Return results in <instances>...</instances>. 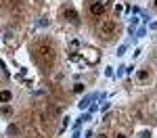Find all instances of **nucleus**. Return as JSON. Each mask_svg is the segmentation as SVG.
Listing matches in <instances>:
<instances>
[{
  "label": "nucleus",
  "instance_id": "16",
  "mask_svg": "<svg viewBox=\"0 0 157 138\" xmlns=\"http://www.w3.org/2000/svg\"><path fill=\"white\" fill-rule=\"evenodd\" d=\"M97 138H107V136H105V134H101V136H97Z\"/></svg>",
  "mask_w": 157,
  "mask_h": 138
},
{
  "label": "nucleus",
  "instance_id": "6",
  "mask_svg": "<svg viewBox=\"0 0 157 138\" xmlns=\"http://www.w3.org/2000/svg\"><path fill=\"white\" fill-rule=\"evenodd\" d=\"M136 77H138L140 82H147V80H149V71H147V69H140V71L136 73Z\"/></svg>",
  "mask_w": 157,
  "mask_h": 138
},
{
  "label": "nucleus",
  "instance_id": "13",
  "mask_svg": "<svg viewBox=\"0 0 157 138\" xmlns=\"http://www.w3.org/2000/svg\"><path fill=\"white\" fill-rule=\"evenodd\" d=\"M121 11H124V6H121V4H117V6H115V15H120Z\"/></svg>",
  "mask_w": 157,
  "mask_h": 138
},
{
  "label": "nucleus",
  "instance_id": "9",
  "mask_svg": "<svg viewBox=\"0 0 157 138\" xmlns=\"http://www.w3.org/2000/svg\"><path fill=\"white\" fill-rule=\"evenodd\" d=\"M73 92H78V94H80V92H84V84H82V82L73 84Z\"/></svg>",
  "mask_w": 157,
  "mask_h": 138
},
{
  "label": "nucleus",
  "instance_id": "11",
  "mask_svg": "<svg viewBox=\"0 0 157 138\" xmlns=\"http://www.w3.org/2000/svg\"><path fill=\"white\" fill-rule=\"evenodd\" d=\"M105 75L111 77V75H113V67H107V69H105Z\"/></svg>",
  "mask_w": 157,
  "mask_h": 138
},
{
  "label": "nucleus",
  "instance_id": "2",
  "mask_svg": "<svg viewBox=\"0 0 157 138\" xmlns=\"http://www.w3.org/2000/svg\"><path fill=\"white\" fill-rule=\"evenodd\" d=\"M107 6H103V4H98V2H90V13L94 15V17H101L103 13H105Z\"/></svg>",
  "mask_w": 157,
  "mask_h": 138
},
{
  "label": "nucleus",
  "instance_id": "1",
  "mask_svg": "<svg viewBox=\"0 0 157 138\" xmlns=\"http://www.w3.org/2000/svg\"><path fill=\"white\" fill-rule=\"evenodd\" d=\"M34 52H36L38 63H40V65H44V67L52 65V61H55V48L50 46L48 42H40V44H36Z\"/></svg>",
  "mask_w": 157,
  "mask_h": 138
},
{
  "label": "nucleus",
  "instance_id": "10",
  "mask_svg": "<svg viewBox=\"0 0 157 138\" xmlns=\"http://www.w3.org/2000/svg\"><path fill=\"white\" fill-rule=\"evenodd\" d=\"M69 48H71V50L80 48V42H78V40H71V42H69Z\"/></svg>",
  "mask_w": 157,
  "mask_h": 138
},
{
  "label": "nucleus",
  "instance_id": "3",
  "mask_svg": "<svg viewBox=\"0 0 157 138\" xmlns=\"http://www.w3.org/2000/svg\"><path fill=\"white\" fill-rule=\"evenodd\" d=\"M65 17H67V19H69V23H73V25L80 23V17H78V13L73 11V9H67V11H65Z\"/></svg>",
  "mask_w": 157,
  "mask_h": 138
},
{
  "label": "nucleus",
  "instance_id": "8",
  "mask_svg": "<svg viewBox=\"0 0 157 138\" xmlns=\"http://www.w3.org/2000/svg\"><path fill=\"white\" fill-rule=\"evenodd\" d=\"M0 113H2V115H6V117H9V115H13V109H11V107H9V105H4V107H2V109H0Z\"/></svg>",
  "mask_w": 157,
  "mask_h": 138
},
{
  "label": "nucleus",
  "instance_id": "4",
  "mask_svg": "<svg viewBox=\"0 0 157 138\" xmlns=\"http://www.w3.org/2000/svg\"><path fill=\"white\" fill-rule=\"evenodd\" d=\"M113 29H115V23H113V21H105V23H101V32H103V34H113Z\"/></svg>",
  "mask_w": 157,
  "mask_h": 138
},
{
  "label": "nucleus",
  "instance_id": "5",
  "mask_svg": "<svg viewBox=\"0 0 157 138\" xmlns=\"http://www.w3.org/2000/svg\"><path fill=\"white\" fill-rule=\"evenodd\" d=\"M11 99H13V94L9 92V90H2V92H0V103H4V105H6Z\"/></svg>",
  "mask_w": 157,
  "mask_h": 138
},
{
  "label": "nucleus",
  "instance_id": "17",
  "mask_svg": "<svg viewBox=\"0 0 157 138\" xmlns=\"http://www.w3.org/2000/svg\"><path fill=\"white\" fill-rule=\"evenodd\" d=\"M155 6H157V0H155Z\"/></svg>",
  "mask_w": 157,
  "mask_h": 138
},
{
  "label": "nucleus",
  "instance_id": "14",
  "mask_svg": "<svg viewBox=\"0 0 157 138\" xmlns=\"http://www.w3.org/2000/svg\"><path fill=\"white\" fill-rule=\"evenodd\" d=\"M92 2H98V4H103V6H107L109 0H92Z\"/></svg>",
  "mask_w": 157,
  "mask_h": 138
},
{
  "label": "nucleus",
  "instance_id": "7",
  "mask_svg": "<svg viewBox=\"0 0 157 138\" xmlns=\"http://www.w3.org/2000/svg\"><path fill=\"white\" fill-rule=\"evenodd\" d=\"M90 99H92V96H86V99L82 100V103H78V107H80V109H82V111H84L86 107H88V103H90Z\"/></svg>",
  "mask_w": 157,
  "mask_h": 138
},
{
  "label": "nucleus",
  "instance_id": "12",
  "mask_svg": "<svg viewBox=\"0 0 157 138\" xmlns=\"http://www.w3.org/2000/svg\"><path fill=\"white\" fill-rule=\"evenodd\" d=\"M9 134H17V125H9Z\"/></svg>",
  "mask_w": 157,
  "mask_h": 138
},
{
  "label": "nucleus",
  "instance_id": "15",
  "mask_svg": "<svg viewBox=\"0 0 157 138\" xmlns=\"http://www.w3.org/2000/svg\"><path fill=\"white\" fill-rule=\"evenodd\" d=\"M117 138H126V136H124V134H117Z\"/></svg>",
  "mask_w": 157,
  "mask_h": 138
}]
</instances>
